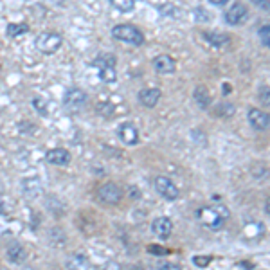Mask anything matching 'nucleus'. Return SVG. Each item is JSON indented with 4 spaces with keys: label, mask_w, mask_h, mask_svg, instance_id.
Wrapping results in <instances>:
<instances>
[{
    "label": "nucleus",
    "mask_w": 270,
    "mask_h": 270,
    "mask_svg": "<svg viewBox=\"0 0 270 270\" xmlns=\"http://www.w3.org/2000/svg\"><path fill=\"white\" fill-rule=\"evenodd\" d=\"M62 43H63L62 34L53 33V31H49V33H41L40 36L36 38V49L43 54H54L60 47H62Z\"/></svg>",
    "instance_id": "nucleus-4"
},
{
    "label": "nucleus",
    "mask_w": 270,
    "mask_h": 270,
    "mask_svg": "<svg viewBox=\"0 0 270 270\" xmlns=\"http://www.w3.org/2000/svg\"><path fill=\"white\" fill-rule=\"evenodd\" d=\"M34 105H36V110L40 112V114H45V103L41 105L40 99H34Z\"/></svg>",
    "instance_id": "nucleus-30"
},
{
    "label": "nucleus",
    "mask_w": 270,
    "mask_h": 270,
    "mask_svg": "<svg viewBox=\"0 0 270 270\" xmlns=\"http://www.w3.org/2000/svg\"><path fill=\"white\" fill-rule=\"evenodd\" d=\"M24 189H25V195H29V191H34V197H36L38 193H40V182L36 178H29L24 182Z\"/></svg>",
    "instance_id": "nucleus-22"
},
{
    "label": "nucleus",
    "mask_w": 270,
    "mask_h": 270,
    "mask_svg": "<svg viewBox=\"0 0 270 270\" xmlns=\"http://www.w3.org/2000/svg\"><path fill=\"white\" fill-rule=\"evenodd\" d=\"M155 189L162 195L166 200H176L180 195L178 188L173 184L168 176H157L155 178Z\"/></svg>",
    "instance_id": "nucleus-8"
},
{
    "label": "nucleus",
    "mask_w": 270,
    "mask_h": 270,
    "mask_svg": "<svg viewBox=\"0 0 270 270\" xmlns=\"http://www.w3.org/2000/svg\"><path fill=\"white\" fill-rule=\"evenodd\" d=\"M249 123L254 130L265 131L270 128V114L261 108H250L249 110Z\"/></svg>",
    "instance_id": "nucleus-7"
},
{
    "label": "nucleus",
    "mask_w": 270,
    "mask_h": 270,
    "mask_svg": "<svg viewBox=\"0 0 270 270\" xmlns=\"http://www.w3.org/2000/svg\"><path fill=\"white\" fill-rule=\"evenodd\" d=\"M160 90L159 88H143L139 92V101H141V105L143 107H146V108H153L159 103V99H160Z\"/></svg>",
    "instance_id": "nucleus-13"
},
{
    "label": "nucleus",
    "mask_w": 270,
    "mask_h": 270,
    "mask_svg": "<svg viewBox=\"0 0 270 270\" xmlns=\"http://www.w3.org/2000/svg\"><path fill=\"white\" fill-rule=\"evenodd\" d=\"M112 36L124 41V43H130V45H143L144 43V34L141 33V29H137L135 25H130V24L115 25V27L112 29Z\"/></svg>",
    "instance_id": "nucleus-2"
},
{
    "label": "nucleus",
    "mask_w": 270,
    "mask_h": 270,
    "mask_svg": "<svg viewBox=\"0 0 270 270\" xmlns=\"http://www.w3.org/2000/svg\"><path fill=\"white\" fill-rule=\"evenodd\" d=\"M119 139L123 141L124 144H137L139 143V131L133 124L126 123L119 128Z\"/></svg>",
    "instance_id": "nucleus-14"
},
{
    "label": "nucleus",
    "mask_w": 270,
    "mask_h": 270,
    "mask_svg": "<svg viewBox=\"0 0 270 270\" xmlns=\"http://www.w3.org/2000/svg\"><path fill=\"white\" fill-rule=\"evenodd\" d=\"M198 218L200 221L209 227V229H220L225 223V220L229 218V211L225 209V205H216V207H204L198 211Z\"/></svg>",
    "instance_id": "nucleus-1"
},
{
    "label": "nucleus",
    "mask_w": 270,
    "mask_h": 270,
    "mask_svg": "<svg viewBox=\"0 0 270 270\" xmlns=\"http://www.w3.org/2000/svg\"><path fill=\"white\" fill-rule=\"evenodd\" d=\"M152 231L159 238H162V240H168V238L171 236V231H173L171 220H169L168 216L155 218V220H153V223H152Z\"/></svg>",
    "instance_id": "nucleus-10"
},
{
    "label": "nucleus",
    "mask_w": 270,
    "mask_h": 270,
    "mask_svg": "<svg viewBox=\"0 0 270 270\" xmlns=\"http://www.w3.org/2000/svg\"><path fill=\"white\" fill-rule=\"evenodd\" d=\"M254 4L258 8L265 9V11H270V0H254Z\"/></svg>",
    "instance_id": "nucleus-28"
},
{
    "label": "nucleus",
    "mask_w": 270,
    "mask_h": 270,
    "mask_svg": "<svg viewBox=\"0 0 270 270\" xmlns=\"http://www.w3.org/2000/svg\"><path fill=\"white\" fill-rule=\"evenodd\" d=\"M249 18V8L243 2H234L227 11H225V22L229 25H242Z\"/></svg>",
    "instance_id": "nucleus-5"
},
{
    "label": "nucleus",
    "mask_w": 270,
    "mask_h": 270,
    "mask_svg": "<svg viewBox=\"0 0 270 270\" xmlns=\"http://www.w3.org/2000/svg\"><path fill=\"white\" fill-rule=\"evenodd\" d=\"M209 2H211V4H214V6H225L227 2H229V0H209Z\"/></svg>",
    "instance_id": "nucleus-31"
},
{
    "label": "nucleus",
    "mask_w": 270,
    "mask_h": 270,
    "mask_svg": "<svg viewBox=\"0 0 270 270\" xmlns=\"http://www.w3.org/2000/svg\"><path fill=\"white\" fill-rule=\"evenodd\" d=\"M231 90H233V88H231L229 83H223V94H229Z\"/></svg>",
    "instance_id": "nucleus-33"
},
{
    "label": "nucleus",
    "mask_w": 270,
    "mask_h": 270,
    "mask_svg": "<svg viewBox=\"0 0 270 270\" xmlns=\"http://www.w3.org/2000/svg\"><path fill=\"white\" fill-rule=\"evenodd\" d=\"M259 38H261V41L266 45V47H270V25H263L261 29H259Z\"/></svg>",
    "instance_id": "nucleus-23"
},
{
    "label": "nucleus",
    "mask_w": 270,
    "mask_h": 270,
    "mask_svg": "<svg viewBox=\"0 0 270 270\" xmlns=\"http://www.w3.org/2000/svg\"><path fill=\"white\" fill-rule=\"evenodd\" d=\"M67 270H88V261L83 256H72L67 261Z\"/></svg>",
    "instance_id": "nucleus-18"
},
{
    "label": "nucleus",
    "mask_w": 270,
    "mask_h": 270,
    "mask_svg": "<svg viewBox=\"0 0 270 270\" xmlns=\"http://www.w3.org/2000/svg\"><path fill=\"white\" fill-rule=\"evenodd\" d=\"M211 261H213V258H211V256H195V258H193V263H195L197 266H200V268L207 266Z\"/></svg>",
    "instance_id": "nucleus-24"
},
{
    "label": "nucleus",
    "mask_w": 270,
    "mask_h": 270,
    "mask_svg": "<svg viewBox=\"0 0 270 270\" xmlns=\"http://www.w3.org/2000/svg\"><path fill=\"white\" fill-rule=\"evenodd\" d=\"M221 112H223V115H227V117H229V115L234 114V107H233V105H227V103H223V105H220V114H221Z\"/></svg>",
    "instance_id": "nucleus-27"
},
{
    "label": "nucleus",
    "mask_w": 270,
    "mask_h": 270,
    "mask_svg": "<svg viewBox=\"0 0 270 270\" xmlns=\"http://www.w3.org/2000/svg\"><path fill=\"white\" fill-rule=\"evenodd\" d=\"M110 4L114 6L117 11L121 13H130L135 8V0H110Z\"/></svg>",
    "instance_id": "nucleus-20"
},
{
    "label": "nucleus",
    "mask_w": 270,
    "mask_h": 270,
    "mask_svg": "<svg viewBox=\"0 0 270 270\" xmlns=\"http://www.w3.org/2000/svg\"><path fill=\"white\" fill-rule=\"evenodd\" d=\"M29 33V25L27 24H9L8 25V34L11 38H17V36H22V34H27Z\"/></svg>",
    "instance_id": "nucleus-19"
},
{
    "label": "nucleus",
    "mask_w": 270,
    "mask_h": 270,
    "mask_svg": "<svg viewBox=\"0 0 270 270\" xmlns=\"http://www.w3.org/2000/svg\"><path fill=\"white\" fill-rule=\"evenodd\" d=\"M148 252H150V254H159V256H164V254H168L169 250H168V249H164V247L148 245Z\"/></svg>",
    "instance_id": "nucleus-26"
},
{
    "label": "nucleus",
    "mask_w": 270,
    "mask_h": 270,
    "mask_svg": "<svg viewBox=\"0 0 270 270\" xmlns=\"http://www.w3.org/2000/svg\"><path fill=\"white\" fill-rule=\"evenodd\" d=\"M153 69L159 74H171L176 69L175 60L171 56H168V54H160V56H157L153 60Z\"/></svg>",
    "instance_id": "nucleus-12"
},
{
    "label": "nucleus",
    "mask_w": 270,
    "mask_h": 270,
    "mask_svg": "<svg viewBox=\"0 0 270 270\" xmlns=\"http://www.w3.org/2000/svg\"><path fill=\"white\" fill-rule=\"evenodd\" d=\"M265 211H266V214L270 216V197L266 198V202H265Z\"/></svg>",
    "instance_id": "nucleus-32"
},
{
    "label": "nucleus",
    "mask_w": 270,
    "mask_h": 270,
    "mask_svg": "<svg viewBox=\"0 0 270 270\" xmlns=\"http://www.w3.org/2000/svg\"><path fill=\"white\" fill-rule=\"evenodd\" d=\"M8 258L13 263H24L25 258H27V250L22 245H18V243H15V245H11L8 249Z\"/></svg>",
    "instance_id": "nucleus-16"
},
{
    "label": "nucleus",
    "mask_w": 270,
    "mask_h": 270,
    "mask_svg": "<svg viewBox=\"0 0 270 270\" xmlns=\"http://www.w3.org/2000/svg\"><path fill=\"white\" fill-rule=\"evenodd\" d=\"M4 211V204H2V200H0V213Z\"/></svg>",
    "instance_id": "nucleus-34"
},
{
    "label": "nucleus",
    "mask_w": 270,
    "mask_h": 270,
    "mask_svg": "<svg viewBox=\"0 0 270 270\" xmlns=\"http://www.w3.org/2000/svg\"><path fill=\"white\" fill-rule=\"evenodd\" d=\"M63 103L69 110H79V108L85 107L86 103V94L81 88H70L65 92V98H63Z\"/></svg>",
    "instance_id": "nucleus-9"
},
{
    "label": "nucleus",
    "mask_w": 270,
    "mask_h": 270,
    "mask_svg": "<svg viewBox=\"0 0 270 270\" xmlns=\"http://www.w3.org/2000/svg\"><path fill=\"white\" fill-rule=\"evenodd\" d=\"M202 34H204V38L213 45L214 49H225L231 43V38L223 33H202Z\"/></svg>",
    "instance_id": "nucleus-15"
},
{
    "label": "nucleus",
    "mask_w": 270,
    "mask_h": 270,
    "mask_svg": "<svg viewBox=\"0 0 270 270\" xmlns=\"http://www.w3.org/2000/svg\"><path fill=\"white\" fill-rule=\"evenodd\" d=\"M195 99H197V103L200 105V108H209V105H211V96H209L205 86H197V90H195Z\"/></svg>",
    "instance_id": "nucleus-17"
},
{
    "label": "nucleus",
    "mask_w": 270,
    "mask_h": 270,
    "mask_svg": "<svg viewBox=\"0 0 270 270\" xmlns=\"http://www.w3.org/2000/svg\"><path fill=\"white\" fill-rule=\"evenodd\" d=\"M45 159L53 166H67L70 162V153L63 148H54V150H49L45 153Z\"/></svg>",
    "instance_id": "nucleus-11"
},
{
    "label": "nucleus",
    "mask_w": 270,
    "mask_h": 270,
    "mask_svg": "<svg viewBox=\"0 0 270 270\" xmlns=\"http://www.w3.org/2000/svg\"><path fill=\"white\" fill-rule=\"evenodd\" d=\"M99 69V79L105 83H112L117 78V72H115V56L112 54H101L99 58H96L94 63Z\"/></svg>",
    "instance_id": "nucleus-3"
},
{
    "label": "nucleus",
    "mask_w": 270,
    "mask_h": 270,
    "mask_svg": "<svg viewBox=\"0 0 270 270\" xmlns=\"http://www.w3.org/2000/svg\"><path fill=\"white\" fill-rule=\"evenodd\" d=\"M160 270H182V268H180V265H175V263H164L160 266Z\"/></svg>",
    "instance_id": "nucleus-29"
},
{
    "label": "nucleus",
    "mask_w": 270,
    "mask_h": 270,
    "mask_svg": "<svg viewBox=\"0 0 270 270\" xmlns=\"http://www.w3.org/2000/svg\"><path fill=\"white\" fill-rule=\"evenodd\" d=\"M98 198L103 202V204L115 205V204H119V202H121V198H123V191H121V188H119V186L108 182V184H105V186H101V188H99Z\"/></svg>",
    "instance_id": "nucleus-6"
},
{
    "label": "nucleus",
    "mask_w": 270,
    "mask_h": 270,
    "mask_svg": "<svg viewBox=\"0 0 270 270\" xmlns=\"http://www.w3.org/2000/svg\"><path fill=\"white\" fill-rule=\"evenodd\" d=\"M258 98H259V103H261L263 107H270V86H266V85L259 86Z\"/></svg>",
    "instance_id": "nucleus-21"
},
{
    "label": "nucleus",
    "mask_w": 270,
    "mask_h": 270,
    "mask_svg": "<svg viewBox=\"0 0 270 270\" xmlns=\"http://www.w3.org/2000/svg\"><path fill=\"white\" fill-rule=\"evenodd\" d=\"M98 112L99 114H105V115H112L114 114V107H112V105H105V103H99L98 105Z\"/></svg>",
    "instance_id": "nucleus-25"
}]
</instances>
